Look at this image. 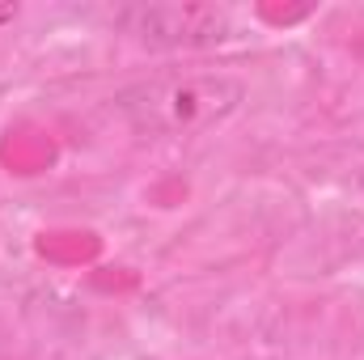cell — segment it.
Masks as SVG:
<instances>
[{"label":"cell","instance_id":"6da1fadb","mask_svg":"<svg viewBox=\"0 0 364 360\" xmlns=\"http://www.w3.org/2000/svg\"><path fill=\"white\" fill-rule=\"evenodd\" d=\"M246 81L233 73H157L119 85L110 110L140 136H199L233 119Z\"/></svg>","mask_w":364,"mask_h":360},{"label":"cell","instance_id":"7a4b0ae2","mask_svg":"<svg viewBox=\"0 0 364 360\" xmlns=\"http://www.w3.org/2000/svg\"><path fill=\"white\" fill-rule=\"evenodd\" d=\"M114 26L149 51H208L233 34V17L220 4L195 0H140L114 13Z\"/></svg>","mask_w":364,"mask_h":360},{"label":"cell","instance_id":"3957f363","mask_svg":"<svg viewBox=\"0 0 364 360\" xmlns=\"http://www.w3.org/2000/svg\"><path fill=\"white\" fill-rule=\"evenodd\" d=\"M17 17V4H0V26H9Z\"/></svg>","mask_w":364,"mask_h":360}]
</instances>
